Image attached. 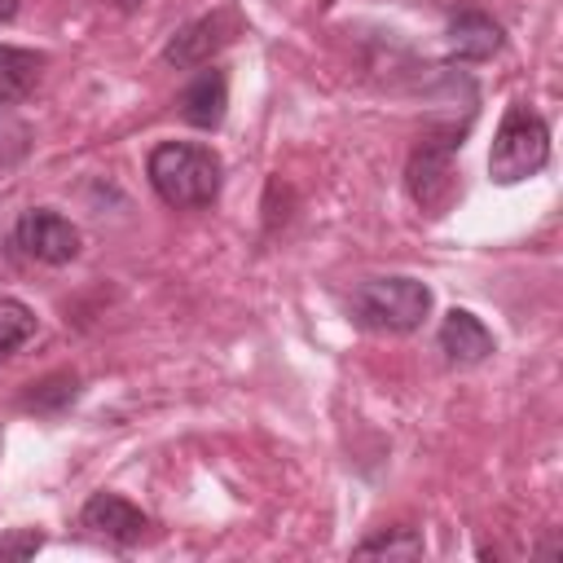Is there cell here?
I'll return each instance as SVG.
<instances>
[{
    "mask_svg": "<svg viewBox=\"0 0 563 563\" xmlns=\"http://www.w3.org/2000/svg\"><path fill=\"white\" fill-rule=\"evenodd\" d=\"M150 185L154 194L176 207V211H198L211 207L224 180V163L211 145H194V141H163L150 150Z\"/></svg>",
    "mask_w": 563,
    "mask_h": 563,
    "instance_id": "obj_1",
    "label": "cell"
},
{
    "mask_svg": "<svg viewBox=\"0 0 563 563\" xmlns=\"http://www.w3.org/2000/svg\"><path fill=\"white\" fill-rule=\"evenodd\" d=\"M431 290L418 277H369L352 290V317L378 334H409L427 321Z\"/></svg>",
    "mask_w": 563,
    "mask_h": 563,
    "instance_id": "obj_2",
    "label": "cell"
},
{
    "mask_svg": "<svg viewBox=\"0 0 563 563\" xmlns=\"http://www.w3.org/2000/svg\"><path fill=\"white\" fill-rule=\"evenodd\" d=\"M545 163H550V128L537 110L515 101L497 123V136L488 150V176L497 185H519V180L537 176Z\"/></svg>",
    "mask_w": 563,
    "mask_h": 563,
    "instance_id": "obj_3",
    "label": "cell"
},
{
    "mask_svg": "<svg viewBox=\"0 0 563 563\" xmlns=\"http://www.w3.org/2000/svg\"><path fill=\"white\" fill-rule=\"evenodd\" d=\"M457 145H462V141H453V136H427V141H418L413 154H409L405 189H409V198H413L427 216H444L449 202L457 198V167H453Z\"/></svg>",
    "mask_w": 563,
    "mask_h": 563,
    "instance_id": "obj_4",
    "label": "cell"
},
{
    "mask_svg": "<svg viewBox=\"0 0 563 563\" xmlns=\"http://www.w3.org/2000/svg\"><path fill=\"white\" fill-rule=\"evenodd\" d=\"M13 242L35 264H70L79 255V229L62 211H53V207L22 211V220L13 229Z\"/></svg>",
    "mask_w": 563,
    "mask_h": 563,
    "instance_id": "obj_5",
    "label": "cell"
},
{
    "mask_svg": "<svg viewBox=\"0 0 563 563\" xmlns=\"http://www.w3.org/2000/svg\"><path fill=\"white\" fill-rule=\"evenodd\" d=\"M242 31V18L233 9H216V13H202L194 22H185L167 48H163V62L185 70V66H207L224 44H233V35Z\"/></svg>",
    "mask_w": 563,
    "mask_h": 563,
    "instance_id": "obj_6",
    "label": "cell"
},
{
    "mask_svg": "<svg viewBox=\"0 0 563 563\" xmlns=\"http://www.w3.org/2000/svg\"><path fill=\"white\" fill-rule=\"evenodd\" d=\"M79 523H84L88 532L114 541V545H132V541H141L145 528H150V519H145L128 497H119V493H92V497L84 501V510H79Z\"/></svg>",
    "mask_w": 563,
    "mask_h": 563,
    "instance_id": "obj_7",
    "label": "cell"
},
{
    "mask_svg": "<svg viewBox=\"0 0 563 563\" xmlns=\"http://www.w3.org/2000/svg\"><path fill=\"white\" fill-rule=\"evenodd\" d=\"M440 347L453 365H479L484 356H493V334L475 312L449 308L440 321Z\"/></svg>",
    "mask_w": 563,
    "mask_h": 563,
    "instance_id": "obj_8",
    "label": "cell"
},
{
    "mask_svg": "<svg viewBox=\"0 0 563 563\" xmlns=\"http://www.w3.org/2000/svg\"><path fill=\"white\" fill-rule=\"evenodd\" d=\"M501 48V26L479 9H457L449 18V53L457 62H488Z\"/></svg>",
    "mask_w": 563,
    "mask_h": 563,
    "instance_id": "obj_9",
    "label": "cell"
},
{
    "mask_svg": "<svg viewBox=\"0 0 563 563\" xmlns=\"http://www.w3.org/2000/svg\"><path fill=\"white\" fill-rule=\"evenodd\" d=\"M224 110H229V79H224V70H202L185 92H180V119L185 123H194V128H202V132H211V128H220L224 123Z\"/></svg>",
    "mask_w": 563,
    "mask_h": 563,
    "instance_id": "obj_10",
    "label": "cell"
},
{
    "mask_svg": "<svg viewBox=\"0 0 563 563\" xmlns=\"http://www.w3.org/2000/svg\"><path fill=\"white\" fill-rule=\"evenodd\" d=\"M40 75H44V53L0 44V106L26 101L40 84Z\"/></svg>",
    "mask_w": 563,
    "mask_h": 563,
    "instance_id": "obj_11",
    "label": "cell"
},
{
    "mask_svg": "<svg viewBox=\"0 0 563 563\" xmlns=\"http://www.w3.org/2000/svg\"><path fill=\"white\" fill-rule=\"evenodd\" d=\"M31 334H35V312H31L22 299L0 295V361H4L13 347H22Z\"/></svg>",
    "mask_w": 563,
    "mask_h": 563,
    "instance_id": "obj_12",
    "label": "cell"
},
{
    "mask_svg": "<svg viewBox=\"0 0 563 563\" xmlns=\"http://www.w3.org/2000/svg\"><path fill=\"white\" fill-rule=\"evenodd\" d=\"M75 391H79V378L75 374H53L44 383H31V391L22 396V405L35 409V413H57L62 405L75 400Z\"/></svg>",
    "mask_w": 563,
    "mask_h": 563,
    "instance_id": "obj_13",
    "label": "cell"
},
{
    "mask_svg": "<svg viewBox=\"0 0 563 563\" xmlns=\"http://www.w3.org/2000/svg\"><path fill=\"white\" fill-rule=\"evenodd\" d=\"M356 554H400V559H418L422 554V537L413 528H387V532H374L356 545Z\"/></svg>",
    "mask_w": 563,
    "mask_h": 563,
    "instance_id": "obj_14",
    "label": "cell"
},
{
    "mask_svg": "<svg viewBox=\"0 0 563 563\" xmlns=\"http://www.w3.org/2000/svg\"><path fill=\"white\" fill-rule=\"evenodd\" d=\"M44 550V532L40 528H9L0 532V563H22L31 554Z\"/></svg>",
    "mask_w": 563,
    "mask_h": 563,
    "instance_id": "obj_15",
    "label": "cell"
},
{
    "mask_svg": "<svg viewBox=\"0 0 563 563\" xmlns=\"http://www.w3.org/2000/svg\"><path fill=\"white\" fill-rule=\"evenodd\" d=\"M26 145H31L26 123H22V119H13V114H9V106H0V167L18 163V158L26 154Z\"/></svg>",
    "mask_w": 563,
    "mask_h": 563,
    "instance_id": "obj_16",
    "label": "cell"
},
{
    "mask_svg": "<svg viewBox=\"0 0 563 563\" xmlns=\"http://www.w3.org/2000/svg\"><path fill=\"white\" fill-rule=\"evenodd\" d=\"M18 9H22V0H0V22L18 18Z\"/></svg>",
    "mask_w": 563,
    "mask_h": 563,
    "instance_id": "obj_17",
    "label": "cell"
},
{
    "mask_svg": "<svg viewBox=\"0 0 563 563\" xmlns=\"http://www.w3.org/2000/svg\"><path fill=\"white\" fill-rule=\"evenodd\" d=\"M136 4H141V0H119V9H136Z\"/></svg>",
    "mask_w": 563,
    "mask_h": 563,
    "instance_id": "obj_18",
    "label": "cell"
}]
</instances>
